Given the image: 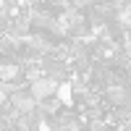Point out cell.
Segmentation results:
<instances>
[{
	"label": "cell",
	"instance_id": "3",
	"mask_svg": "<svg viewBox=\"0 0 131 131\" xmlns=\"http://www.w3.org/2000/svg\"><path fill=\"white\" fill-rule=\"evenodd\" d=\"M58 97L63 100L66 107H73V110H76V94H73V84H71L68 79L60 81V86H58Z\"/></svg>",
	"mask_w": 131,
	"mask_h": 131
},
{
	"label": "cell",
	"instance_id": "1",
	"mask_svg": "<svg viewBox=\"0 0 131 131\" xmlns=\"http://www.w3.org/2000/svg\"><path fill=\"white\" fill-rule=\"evenodd\" d=\"M58 86H60L58 79H52V76H42V79H37V81L29 84V92L34 94L37 100H47V97L58 94Z\"/></svg>",
	"mask_w": 131,
	"mask_h": 131
},
{
	"label": "cell",
	"instance_id": "4",
	"mask_svg": "<svg viewBox=\"0 0 131 131\" xmlns=\"http://www.w3.org/2000/svg\"><path fill=\"white\" fill-rule=\"evenodd\" d=\"M63 100L58 94H52V97H47V100H39V110L42 113H47V115H60V110H63Z\"/></svg>",
	"mask_w": 131,
	"mask_h": 131
},
{
	"label": "cell",
	"instance_id": "2",
	"mask_svg": "<svg viewBox=\"0 0 131 131\" xmlns=\"http://www.w3.org/2000/svg\"><path fill=\"white\" fill-rule=\"evenodd\" d=\"M21 73H24V66H21V63L3 60V66H0V79H3V81H18Z\"/></svg>",
	"mask_w": 131,
	"mask_h": 131
}]
</instances>
